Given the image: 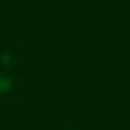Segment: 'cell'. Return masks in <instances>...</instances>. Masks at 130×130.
I'll return each instance as SVG.
<instances>
[{
  "mask_svg": "<svg viewBox=\"0 0 130 130\" xmlns=\"http://www.w3.org/2000/svg\"><path fill=\"white\" fill-rule=\"evenodd\" d=\"M61 130H73V122H69V126H61Z\"/></svg>",
  "mask_w": 130,
  "mask_h": 130,
  "instance_id": "1",
  "label": "cell"
}]
</instances>
